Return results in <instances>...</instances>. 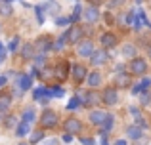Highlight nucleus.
Masks as SVG:
<instances>
[{
    "mask_svg": "<svg viewBox=\"0 0 151 145\" xmlns=\"http://www.w3.org/2000/svg\"><path fill=\"white\" fill-rule=\"evenodd\" d=\"M77 52H78L81 57H90L94 54V44L90 40H82V42L77 44Z\"/></svg>",
    "mask_w": 151,
    "mask_h": 145,
    "instance_id": "f257e3e1",
    "label": "nucleus"
},
{
    "mask_svg": "<svg viewBox=\"0 0 151 145\" xmlns=\"http://www.w3.org/2000/svg\"><path fill=\"white\" fill-rule=\"evenodd\" d=\"M40 124L44 128H54L58 124V115L54 111H44L42 113V119H40Z\"/></svg>",
    "mask_w": 151,
    "mask_h": 145,
    "instance_id": "f03ea898",
    "label": "nucleus"
},
{
    "mask_svg": "<svg viewBox=\"0 0 151 145\" xmlns=\"http://www.w3.org/2000/svg\"><path fill=\"white\" fill-rule=\"evenodd\" d=\"M130 71L134 74H144L147 71V63H145L142 57H134V59L130 61Z\"/></svg>",
    "mask_w": 151,
    "mask_h": 145,
    "instance_id": "7ed1b4c3",
    "label": "nucleus"
},
{
    "mask_svg": "<svg viewBox=\"0 0 151 145\" xmlns=\"http://www.w3.org/2000/svg\"><path fill=\"white\" fill-rule=\"evenodd\" d=\"M101 97H103V103L105 105H117L119 103V94L115 88H105Z\"/></svg>",
    "mask_w": 151,
    "mask_h": 145,
    "instance_id": "20e7f679",
    "label": "nucleus"
},
{
    "mask_svg": "<svg viewBox=\"0 0 151 145\" xmlns=\"http://www.w3.org/2000/svg\"><path fill=\"white\" fill-rule=\"evenodd\" d=\"M63 128H65L67 134H78L81 132V122H78V119H67L63 122Z\"/></svg>",
    "mask_w": 151,
    "mask_h": 145,
    "instance_id": "39448f33",
    "label": "nucleus"
},
{
    "mask_svg": "<svg viewBox=\"0 0 151 145\" xmlns=\"http://www.w3.org/2000/svg\"><path fill=\"white\" fill-rule=\"evenodd\" d=\"M35 48H37L40 54H46L50 48H54V44H52V38H50V36H42V38H38L37 44H35Z\"/></svg>",
    "mask_w": 151,
    "mask_h": 145,
    "instance_id": "423d86ee",
    "label": "nucleus"
},
{
    "mask_svg": "<svg viewBox=\"0 0 151 145\" xmlns=\"http://www.w3.org/2000/svg\"><path fill=\"white\" fill-rule=\"evenodd\" d=\"M31 84H33V82H31V76H29V74H19V76H17V82H15V88H19L21 92H25V90L31 88Z\"/></svg>",
    "mask_w": 151,
    "mask_h": 145,
    "instance_id": "0eeeda50",
    "label": "nucleus"
},
{
    "mask_svg": "<svg viewBox=\"0 0 151 145\" xmlns=\"http://www.w3.org/2000/svg\"><path fill=\"white\" fill-rule=\"evenodd\" d=\"M115 82H117V88H128V86L132 84V78H130L126 73H117Z\"/></svg>",
    "mask_w": 151,
    "mask_h": 145,
    "instance_id": "6e6552de",
    "label": "nucleus"
},
{
    "mask_svg": "<svg viewBox=\"0 0 151 145\" xmlns=\"http://www.w3.org/2000/svg\"><path fill=\"white\" fill-rule=\"evenodd\" d=\"M105 119H107L105 111H92V113H90V122H92V124H103Z\"/></svg>",
    "mask_w": 151,
    "mask_h": 145,
    "instance_id": "1a4fd4ad",
    "label": "nucleus"
},
{
    "mask_svg": "<svg viewBox=\"0 0 151 145\" xmlns=\"http://www.w3.org/2000/svg\"><path fill=\"white\" fill-rule=\"evenodd\" d=\"M73 78L77 82H82L86 78V69L84 65H73Z\"/></svg>",
    "mask_w": 151,
    "mask_h": 145,
    "instance_id": "9d476101",
    "label": "nucleus"
},
{
    "mask_svg": "<svg viewBox=\"0 0 151 145\" xmlns=\"http://www.w3.org/2000/svg\"><path fill=\"white\" fill-rule=\"evenodd\" d=\"M90 59H92L94 65H103L107 61V54L103 52V50H98V52H94L92 56H90Z\"/></svg>",
    "mask_w": 151,
    "mask_h": 145,
    "instance_id": "9b49d317",
    "label": "nucleus"
},
{
    "mask_svg": "<svg viewBox=\"0 0 151 145\" xmlns=\"http://www.w3.org/2000/svg\"><path fill=\"white\" fill-rule=\"evenodd\" d=\"M101 44H103V48H113V46L117 44V36H115L113 33L101 34Z\"/></svg>",
    "mask_w": 151,
    "mask_h": 145,
    "instance_id": "f8f14e48",
    "label": "nucleus"
},
{
    "mask_svg": "<svg viewBox=\"0 0 151 145\" xmlns=\"http://www.w3.org/2000/svg\"><path fill=\"white\" fill-rule=\"evenodd\" d=\"M81 34H82L81 27H71V29L67 31V42H78Z\"/></svg>",
    "mask_w": 151,
    "mask_h": 145,
    "instance_id": "ddd939ff",
    "label": "nucleus"
},
{
    "mask_svg": "<svg viewBox=\"0 0 151 145\" xmlns=\"http://www.w3.org/2000/svg\"><path fill=\"white\" fill-rule=\"evenodd\" d=\"M29 130H31V124H29V122H25V120H21V122L15 126V134H17L19 138L27 136V134H29Z\"/></svg>",
    "mask_w": 151,
    "mask_h": 145,
    "instance_id": "4468645a",
    "label": "nucleus"
},
{
    "mask_svg": "<svg viewBox=\"0 0 151 145\" xmlns=\"http://www.w3.org/2000/svg\"><path fill=\"white\" fill-rule=\"evenodd\" d=\"M84 17H86V21H88V23H94V21L100 19V11L92 6V8H88V10L84 11Z\"/></svg>",
    "mask_w": 151,
    "mask_h": 145,
    "instance_id": "2eb2a0df",
    "label": "nucleus"
},
{
    "mask_svg": "<svg viewBox=\"0 0 151 145\" xmlns=\"http://www.w3.org/2000/svg\"><path fill=\"white\" fill-rule=\"evenodd\" d=\"M88 84L92 86V88H98V86L101 84V74L98 73V71L90 73V74H88Z\"/></svg>",
    "mask_w": 151,
    "mask_h": 145,
    "instance_id": "dca6fc26",
    "label": "nucleus"
},
{
    "mask_svg": "<svg viewBox=\"0 0 151 145\" xmlns=\"http://www.w3.org/2000/svg\"><path fill=\"white\" fill-rule=\"evenodd\" d=\"M54 73H55V78H58V80H63V78L67 76V63H59L58 67L54 69Z\"/></svg>",
    "mask_w": 151,
    "mask_h": 145,
    "instance_id": "f3484780",
    "label": "nucleus"
},
{
    "mask_svg": "<svg viewBox=\"0 0 151 145\" xmlns=\"http://www.w3.org/2000/svg\"><path fill=\"white\" fill-rule=\"evenodd\" d=\"M126 134H128V138H130V139H140V138H142V130H140V126H128Z\"/></svg>",
    "mask_w": 151,
    "mask_h": 145,
    "instance_id": "a211bd4d",
    "label": "nucleus"
},
{
    "mask_svg": "<svg viewBox=\"0 0 151 145\" xmlns=\"http://www.w3.org/2000/svg\"><path fill=\"white\" fill-rule=\"evenodd\" d=\"M0 14L2 15H12V6L8 4V0H0Z\"/></svg>",
    "mask_w": 151,
    "mask_h": 145,
    "instance_id": "6ab92c4d",
    "label": "nucleus"
},
{
    "mask_svg": "<svg viewBox=\"0 0 151 145\" xmlns=\"http://www.w3.org/2000/svg\"><path fill=\"white\" fill-rule=\"evenodd\" d=\"M122 56L124 57H134L136 56V48H134L132 44H126L124 48H122Z\"/></svg>",
    "mask_w": 151,
    "mask_h": 145,
    "instance_id": "aec40b11",
    "label": "nucleus"
},
{
    "mask_svg": "<svg viewBox=\"0 0 151 145\" xmlns=\"http://www.w3.org/2000/svg\"><path fill=\"white\" fill-rule=\"evenodd\" d=\"M21 56L25 57V59H31V56H33V44H25V46H23Z\"/></svg>",
    "mask_w": 151,
    "mask_h": 145,
    "instance_id": "412c9836",
    "label": "nucleus"
},
{
    "mask_svg": "<svg viewBox=\"0 0 151 145\" xmlns=\"http://www.w3.org/2000/svg\"><path fill=\"white\" fill-rule=\"evenodd\" d=\"M10 107V96H0V111H8Z\"/></svg>",
    "mask_w": 151,
    "mask_h": 145,
    "instance_id": "4be33fe9",
    "label": "nucleus"
},
{
    "mask_svg": "<svg viewBox=\"0 0 151 145\" xmlns=\"http://www.w3.org/2000/svg\"><path fill=\"white\" fill-rule=\"evenodd\" d=\"M23 120H25V122H29V124L35 120V111H33V109H27V111L23 113Z\"/></svg>",
    "mask_w": 151,
    "mask_h": 145,
    "instance_id": "5701e85b",
    "label": "nucleus"
},
{
    "mask_svg": "<svg viewBox=\"0 0 151 145\" xmlns=\"http://www.w3.org/2000/svg\"><path fill=\"white\" fill-rule=\"evenodd\" d=\"M65 42H67V33H65V34H61V36L58 38V42L54 44V48H55V50H61L63 46H65Z\"/></svg>",
    "mask_w": 151,
    "mask_h": 145,
    "instance_id": "b1692460",
    "label": "nucleus"
},
{
    "mask_svg": "<svg viewBox=\"0 0 151 145\" xmlns=\"http://www.w3.org/2000/svg\"><path fill=\"white\" fill-rule=\"evenodd\" d=\"M42 138H44V132H40V130L33 132V134H31V143H37V141H40Z\"/></svg>",
    "mask_w": 151,
    "mask_h": 145,
    "instance_id": "393cba45",
    "label": "nucleus"
},
{
    "mask_svg": "<svg viewBox=\"0 0 151 145\" xmlns=\"http://www.w3.org/2000/svg\"><path fill=\"white\" fill-rule=\"evenodd\" d=\"M101 126H103V134H105V132H107V130H111V126H113V116H111V115H107V119H105V122H103V124H101Z\"/></svg>",
    "mask_w": 151,
    "mask_h": 145,
    "instance_id": "a878e982",
    "label": "nucleus"
},
{
    "mask_svg": "<svg viewBox=\"0 0 151 145\" xmlns=\"http://www.w3.org/2000/svg\"><path fill=\"white\" fill-rule=\"evenodd\" d=\"M35 11H37L38 23H44V8H42V6H37V8H35Z\"/></svg>",
    "mask_w": 151,
    "mask_h": 145,
    "instance_id": "bb28decb",
    "label": "nucleus"
},
{
    "mask_svg": "<svg viewBox=\"0 0 151 145\" xmlns=\"http://www.w3.org/2000/svg\"><path fill=\"white\" fill-rule=\"evenodd\" d=\"M100 99H101V97L98 96V94H94V92H90L88 96H86V101H88V103H92V105H94V103H98Z\"/></svg>",
    "mask_w": 151,
    "mask_h": 145,
    "instance_id": "cd10ccee",
    "label": "nucleus"
},
{
    "mask_svg": "<svg viewBox=\"0 0 151 145\" xmlns=\"http://www.w3.org/2000/svg\"><path fill=\"white\" fill-rule=\"evenodd\" d=\"M50 94H52L54 97H63V94H65V92H63V88H58V86H54V88L50 90Z\"/></svg>",
    "mask_w": 151,
    "mask_h": 145,
    "instance_id": "c85d7f7f",
    "label": "nucleus"
},
{
    "mask_svg": "<svg viewBox=\"0 0 151 145\" xmlns=\"http://www.w3.org/2000/svg\"><path fill=\"white\" fill-rule=\"evenodd\" d=\"M78 105H81V99H78V97H73V99L69 101V105H67V109H77Z\"/></svg>",
    "mask_w": 151,
    "mask_h": 145,
    "instance_id": "c756f323",
    "label": "nucleus"
},
{
    "mask_svg": "<svg viewBox=\"0 0 151 145\" xmlns=\"http://www.w3.org/2000/svg\"><path fill=\"white\" fill-rule=\"evenodd\" d=\"M81 11H82V8L77 4V6H75V14H73V17H71V21H77V19L81 17Z\"/></svg>",
    "mask_w": 151,
    "mask_h": 145,
    "instance_id": "7c9ffc66",
    "label": "nucleus"
},
{
    "mask_svg": "<svg viewBox=\"0 0 151 145\" xmlns=\"http://www.w3.org/2000/svg\"><path fill=\"white\" fill-rule=\"evenodd\" d=\"M17 48H19V38L15 36V38H12V42H10V50H12V52H15Z\"/></svg>",
    "mask_w": 151,
    "mask_h": 145,
    "instance_id": "2f4dec72",
    "label": "nucleus"
},
{
    "mask_svg": "<svg viewBox=\"0 0 151 145\" xmlns=\"http://www.w3.org/2000/svg\"><path fill=\"white\" fill-rule=\"evenodd\" d=\"M46 8H48V11H50V14H58V10H59V8H58V4H54V2H50Z\"/></svg>",
    "mask_w": 151,
    "mask_h": 145,
    "instance_id": "473e14b6",
    "label": "nucleus"
},
{
    "mask_svg": "<svg viewBox=\"0 0 151 145\" xmlns=\"http://www.w3.org/2000/svg\"><path fill=\"white\" fill-rule=\"evenodd\" d=\"M35 63H37V65H42V63H44V54H38V56L35 57Z\"/></svg>",
    "mask_w": 151,
    "mask_h": 145,
    "instance_id": "72a5a7b5",
    "label": "nucleus"
},
{
    "mask_svg": "<svg viewBox=\"0 0 151 145\" xmlns=\"http://www.w3.org/2000/svg\"><path fill=\"white\" fill-rule=\"evenodd\" d=\"M81 143L82 145H96V143H94V139H90V138H82Z\"/></svg>",
    "mask_w": 151,
    "mask_h": 145,
    "instance_id": "f704fd0d",
    "label": "nucleus"
},
{
    "mask_svg": "<svg viewBox=\"0 0 151 145\" xmlns=\"http://www.w3.org/2000/svg\"><path fill=\"white\" fill-rule=\"evenodd\" d=\"M6 59V50H4V46L0 44V61H4Z\"/></svg>",
    "mask_w": 151,
    "mask_h": 145,
    "instance_id": "c9c22d12",
    "label": "nucleus"
},
{
    "mask_svg": "<svg viewBox=\"0 0 151 145\" xmlns=\"http://www.w3.org/2000/svg\"><path fill=\"white\" fill-rule=\"evenodd\" d=\"M67 21H69L67 17H58V21H55V23H58V25H63V23H67Z\"/></svg>",
    "mask_w": 151,
    "mask_h": 145,
    "instance_id": "e433bc0d",
    "label": "nucleus"
},
{
    "mask_svg": "<svg viewBox=\"0 0 151 145\" xmlns=\"http://www.w3.org/2000/svg\"><path fill=\"white\" fill-rule=\"evenodd\" d=\"M14 119H15V116H8V122H6V124H8V126H12V124H14V122H15V120H14Z\"/></svg>",
    "mask_w": 151,
    "mask_h": 145,
    "instance_id": "4c0bfd02",
    "label": "nucleus"
},
{
    "mask_svg": "<svg viewBox=\"0 0 151 145\" xmlns=\"http://www.w3.org/2000/svg\"><path fill=\"white\" fill-rule=\"evenodd\" d=\"M44 145H58V139H48Z\"/></svg>",
    "mask_w": 151,
    "mask_h": 145,
    "instance_id": "58836bf2",
    "label": "nucleus"
},
{
    "mask_svg": "<svg viewBox=\"0 0 151 145\" xmlns=\"http://www.w3.org/2000/svg\"><path fill=\"white\" fill-rule=\"evenodd\" d=\"M71 139H73V136H71V134H67V136H63V141H71Z\"/></svg>",
    "mask_w": 151,
    "mask_h": 145,
    "instance_id": "ea45409f",
    "label": "nucleus"
},
{
    "mask_svg": "<svg viewBox=\"0 0 151 145\" xmlns=\"http://www.w3.org/2000/svg\"><path fill=\"white\" fill-rule=\"evenodd\" d=\"M6 84V76H0V86H4Z\"/></svg>",
    "mask_w": 151,
    "mask_h": 145,
    "instance_id": "a19ab883",
    "label": "nucleus"
},
{
    "mask_svg": "<svg viewBox=\"0 0 151 145\" xmlns=\"http://www.w3.org/2000/svg\"><path fill=\"white\" fill-rule=\"evenodd\" d=\"M115 145H126V141H124V139H119V141L115 143Z\"/></svg>",
    "mask_w": 151,
    "mask_h": 145,
    "instance_id": "79ce46f5",
    "label": "nucleus"
},
{
    "mask_svg": "<svg viewBox=\"0 0 151 145\" xmlns=\"http://www.w3.org/2000/svg\"><path fill=\"white\" fill-rule=\"evenodd\" d=\"M101 145H109V143H107V139H105V136H103V139H101Z\"/></svg>",
    "mask_w": 151,
    "mask_h": 145,
    "instance_id": "37998d69",
    "label": "nucleus"
},
{
    "mask_svg": "<svg viewBox=\"0 0 151 145\" xmlns=\"http://www.w3.org/2000/svg\"><path fill=\"white\" fill-rule=\"evenodd\" d=\"M147 54H149V57H151V46H149V48H147Z\"/></svg>",
    "mask_w": 151,
    "mask_h": 145,
    "instance_id": "c03bdc74",
    "label": "nucleus"
},
{
    "mask_svg": "<svg viewBox=\"0 0 151 145\" xmlns=\"http://www.w3.org/2000/svg\"><path fill=\"white\" fill-rule=\"evenodd\" d=\"M17 145H31V143H25V141H23V143H17Z\"/></svg>",
    "mask_w": 151,
    "mask_h": 145,
    "instance_id": "a18cd8bd",
    "label": "nucleus"
},
{
    "mask_svg": "<svg viewBox=\"0 0 151 145\" xmlns=\"http://www.w3.org/2000/svg\"><path fill=\"white\" fill-rule=\"evenodd\" d=\"M138 2H142V0H138Z\"/></svg>",
    "mask_w": 151,
    "mask_h": 145,
    "instance_id": "49530a36",
    "label": "nucleus"
},
{
    "mask_svg": "<svg viewBox=\"0 0 151 145\" xmlns=\"http://www.w3.org/2000/svg\"><path fill=\"white\" fill-rule=\"evenodd\" d=\"M0 119H2V115H0Z\"/></svg>",
    "mask_w": 151,
    "mask_h": 145,
    "instance_id": "de8ad7c7",
    "label": "nucleus"
}]
</instances>
